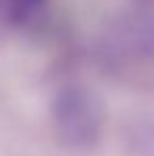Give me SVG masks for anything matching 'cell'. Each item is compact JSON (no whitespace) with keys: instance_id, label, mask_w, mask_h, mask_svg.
Masks as SVG:
<instances>
[{"instance_id":"1","label":"cell","mask_w":154,"mask_h":156,"mask_svg":"<svg viewBox=\"0 0 154 156\" xmlns=\"http://www.w3.org/2000/svg\"><path fill=\"white\" fill-rule=\"evenodd\" d=\"M102 99L82 84L61 87L51 101V122L57 141L74 152L93 150L103 135Z\"/></svg>"},{"instance_id":"2","label":"cell","mask_w":154,"mask_h":156,"mask_svg":"<svg viewBox=\"0 0 154 156\" xmlns=\"http://www.w3.org/2000/svg\"><path fill=\"white\" fill-rule=\"evenodd\" d=\"M123 148L129 156H154V116L131 114L120 125Z\"/></svg>"}]
</instances>
